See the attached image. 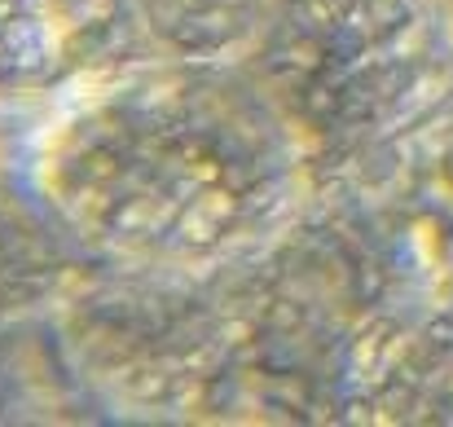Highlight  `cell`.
Returning <instances> with one entry per match:
<instances>
[{"instance_id":"1","label":"cell","mask_w":453,"mask_h":427,"mask_svg":"<svg viewBox=\"0 0 453 427\" xmlns=\"http://www.w3.org/2000/svg\"><path fill=\"white\" fill-rule=\"evenodd\" d=\"M58 194L102 238L189 252L242 238L287 194L278 128L216 84H128L66 124Z\"/></svg>"},{"instance_id":"2","label":"cell","mask_w":453,"mask_h":427,"mask_svg":"<svg viewBox=\"0 0 453 427\" xmlns=\"http://www.w3.org/2000/svg\"><path fill=\"white\" fill-rule=\"evenodd\" d=\"M124 0H0V93L58 84L115 40Z\"/></svg>"}]
</instances>
